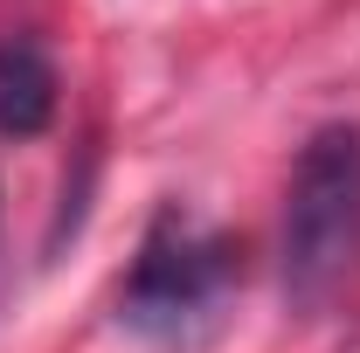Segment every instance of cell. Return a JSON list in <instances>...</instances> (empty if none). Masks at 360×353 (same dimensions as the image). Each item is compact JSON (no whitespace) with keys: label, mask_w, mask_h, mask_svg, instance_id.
Masks as SVG:
<instances>
[{"label":"cell","mask_w":360,"mask_h":353,"mask_svg":"<svg viewBox=\"0 0 360 353\" xmlns=\"http://www.w3.org/2000/svg\"><path fill=\"white\" fill-rule=\"evenodd\" d=\"M229 284H236L229 236H215V229L187 222L180 208H167L146 229V243H139V264L125 277V291H118V319L132 333H153V340H180L201 319H215Z\"/></svg>","instance_id":"cell-2"},{"label":"cell","mask_w":360,"mask_h":353,"mask_svg":"<svg viewBox=\"0 0 360 353\" xmlns=\"http://www.w3.org/2000/svg\"><path fill=\"white\" fill-rule=\"evenodd\" d=\"M56 118V63L35 35L0 42V139H35Z\"/></svg>","instance_id":"cell-3"},{"label":"cell","mask_w":360,"mask_h":353,"mask_svg":"<svg viewBox=\"0 0 360 353\" xmlns=\"http://www.w3.org/2000/svg\"><path fill=\"white\" fill-rule=\"evenodd\" d=\"M360 277V125L305 139L284 194V305L326 312Z\"/></svg>","instance_id":"cell-1"}]
</instances>
